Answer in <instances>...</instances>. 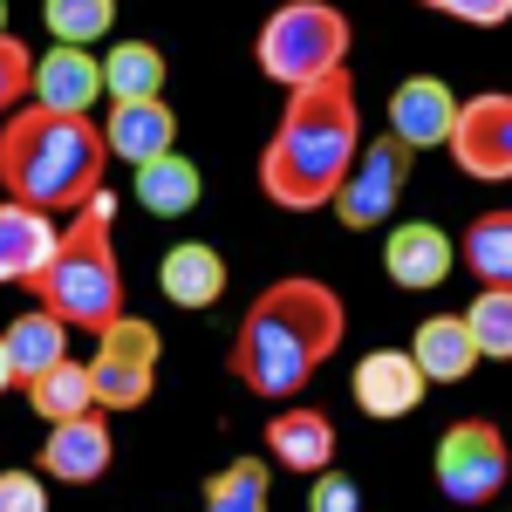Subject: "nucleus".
Masks as SVG:
<instances>
[{
    "mask_svg": "<svg viewBox=\"0 0 512 512\" xmlns=\"http://www.w3.org/2000/svg\"><path fill=\"white\" fill-rule=\"evenodd\" d=\"M89 383H96V410H144V403H151V383H158V369H144V362H117V355H96V362H89Z\"/></svg>",
    "mask_w": 512,
    "mask_h": 512,
    "instance_id": "25",
    "label": "nucleus"
},
{
    "mask_svg": "<svg viewBox=\"0 0 512 512\" xmlns=\"http://www.w3.org/2000/svg\"><path fill=\"white\" fill-rule=\"evenodd\" d=\"M465 178H512V96L485 89L458 103V130L444 144Z\"/></svg>",
    "mask_w": 512,
    "mask_h": 512,
    "instance_id": "8",
    "label": "nucleus"
},
{
    "mask_svg": "<svg viewBox=\"0 0 512 512\" xmlns=\"http://www.w3.org/2000/svg\"><path fill=\"white\" fill-rule=\"evenodd\" d=\"M342 335H349L342 294H335L328 280L287 274V280H274V287L253 294V308H246L239 328H233L226 362H233V376L253 396L287 403V396L308 390V376H315L328 355L342 349Z\"/></svg>",
    "mask_w": 512,
    "mask_h": 512,
    "instance_id": "1",
    "label": "nucleus"
},
{
    "mask_svg": "<svg viewBox=\"0 0 512 512\" xmlns=\"http://www.w3.org/2000/svg\"><path fill=\"white\" fill-rule=\"evenodd\" d=\"M465 328H472L478 355H492V362H512V287H485V294H472V308H465Z\"/></svg>",
    "mask_w": 512,
    "mask_h": 512,
    "instance_id": "27",
    "label": "nucleus"
},
{
    "mask_svg": "<svg viewBox=\"0 0 512 512\" xmlns=\"http://www.w3.org/2000/svg\"><path fill=\"white\" fill-rule=\"evenodd\" d=\"M14 383V362H7V342H0V390Z\"/></svg>",
    "mask_w": 512,
    "mask_h": 512,
    "instance_id": "33",
    "label": "nucleus"
},
{
    "mask_svg": "<svg viewBox=\"0 0 512 512\" xmlns=\"http://www.w3.org/2000/svg\"><path fill=\"white\" fill-rule=\"evenodd\" d=\"M158 287L171 308H219V294H226V253L219 246H205V239H185V246H171L158 260Z\"/></svg>",
    "mask_w": 512,
    "mask_h": 512,
    "instance_id": "15",
    "label": "nucleus"
},
{
    "mask_svg": "<svg viewBox=\"0 0 512 512\" xmlns=\"http://www.w3.org/2000/svg\"><path fill=\"white\" fill-rule=\"evenodd\" d=\"M103 151L123 164H151L164 151H178V117L164 96H144V103H110V123H103Z\"/></svg>",
    "mask_w": 512,
    "mask_h": 512,
    "instance_id": "14",
    "label": "nucleus"
},
{
    "mask_svg": "<svg viewBox=\"0 0 512 512\" xmlns=\"http://www.w3.org/2000/svg\"><path fill=\"white\" fill-rule=\"evenodd\" d=\"M260 76L280 89H308L349 62V14L335 0H280L253 35Z\"/></svg>",
    "mask_w": 512,
    "mask_h": 512,
    "instance_id": "5",
    "label": "nucleus"
},
{
    "mask_svg": "<svg viewBox=\"0 0 512 512\" xmlns=\"http://www.w3.org/2000/svg\"><path fill=\"white\" fill-rule=\"evenodd\" d=\"M48 253H55V219H41L28 205L0 198V280H21V287H28Z\"/></svg>",
    "mask_w": 512,
    "mask_h": 512,
    "instance_id": "19",
    "label": "nucleus"
},
{
    "mask_svg": "<svg viewBox=\"0 0 512 512\" xmlns=\"http://www.w3.org/2000/svg\"><path fill=\"white\" fill-rule=\"evenodd\" d=\"M28 89H35V48L21 35H0V123L28 103Z\"/></svg>",
    "mask_w": 512,
    "mask_h": 512,
    "instance_id": "28",
    "label": "nucleus"
},
{
    "mask_svg": "<svg viewBox=\"0 0 512 512\" xmlns=\"http://www.w3.org/2000/svg\"><path fill=\"white\" fill-rule=\"evenodd\" d=\"M451 267H458V246H451V233L431 226V219H410V226H390V233H383V274H390L396 287L431 294V287H444Z\"/></svg>",
    "mask_w": 512,
    "mask_h": 512,
    "instance_id": "11",
    "label": "nucleus"
},
{
    "mask_svg": "<svg viewBox=\"0 0 512 512\" xmlns=\"http://www.w3.org/2000/svg\"><path fill=\"white\" fill-rule=\"evenodd\" d=\"M512 478V458H506V437L499 424L485 417H458L451 431L437 437V492L451 506H492Z\"/></svg>",
    "mask_w": 512,
    "mask_h": 512,
    "instance_id": "7",
    "label": "nucleus"
},
{
    "mask_svg": "<svg viewBox=\"0 0 512 512\" xmlns=\"http://www.w3.org/2000/svg\"><path fill=\"white\" fill-rule=\"evenodd\" d=\"M410 144H396V137H362V151H355L349 178L335 185V219L355 226V233H376V226H390L403 192H410Z\"/></svg>",
    "mask_w": 512,
    "mask_h": 512,
    "instance_id": "6",
    "label": "nucleus"
},
{
    "mask_svg": "<svg viewBox=\"0 0 512 512\" xmlns=\"http://www.w3.org/2000/svg\"><path fill=\"white\" fill-rule=\"evenodd\" d=\"M410 362H417L424 383H465L485 355H478L465 315H431V321H417V335H410Z\"/></svg>",
    "mask_w": 512,
    "mask_h": 512,
    "instance_id": "17",
    "label": "nucleus"
},
{
    "mask_svg": "<svg viewBox=\"0 0 512 512\" xmlns=\"http://www.w3.org/2000/svg\"><path fill=\"white\" fill-rule=\"evenodd\" d=\"M0 342H7V362H14V383H35V376H48L55 362H69V328L48 315V308L14 315L7 328H0Z\"/></svg>",
    "mask_w": 512,
    "mask_h": 512,
    "instance_id": "18",
    "label": "nucleus"
},
{
    "mask_svg": "<svg viewBox=\"0 0 512 512\" xmlns=\"http://www.w3.org/2000/svg\"><path fill=\"white\" fill-rule=\"evenodd\" d=\"M28 403H35V417H48V424H69V417H89L96 410V383H89V362H55L48 376H35L28 383Z\"/></svg>",
    "mask_w": 512,
    "mask_h": 512,
    "instance_id": "23",
    "label": "nucleus"
},
{
    "mask_svg": "<svg viewBox=\"0 0 512 512\" xmlns=\"http://www.w3.org/2000/svg\"><path fill=\"white\" fill-rule=\"evenodd\" d=\"M424 376H417V362L410 349H369L355 362L349 376V396L362 403V417H376V424H396V417H410L417 403H424Z\"/></svg>",
    "mask_w": 512,
    "mask_h": 512,
    "instance_id": "10",
    "label": "nucleus"
},
{
    "mask_svg": "<svg viewBox=\"0 0 512 512\" xmlns=\"http://www.w3.org/2000/svg\"><path fill=\"white\" fill-rule=\"evenodd\" d=\"M437 14H451V21H465V28H506L512 21V0H424Z\"/></svg>",
    "mask_w": 512,
    "mask_h": 512,
    "instance_id": "31",
    "label": "nucleus"
},
{
    "mask_svg": "<svg viewBox=\"0 0 512 512\" xmlns=\"http://www.w3.org/2000/svg\"><path fill=\"white\" fill-rule=\"evenodd\" d=\"M164 48L158 41H117L103 55V89L110 103H144V96H164Z\"/></svg>",
    "mask_w": 512,
    "mask_h": 512,
    "instance_id": "22",
    "label": "nucleus"
},
{
    "mask_svg": "<svg viewBox=\"0 0 512 512\" xmlns=\"http://www.w3.org/2000/svg\"><path fill=\"white\" fill-rule=\"evenodd\" d=\"M96 355H117V362H144V369H158V328L137 315H117L103 335H96Z\"/></svg>",
    "mask_w": 512,
    "mask_h": 512,
    "instance_id": "29",
    "label": "nucleus"
},
{
    "mask_svg": "<svg viewBox=\"0 0 512 512\" xmlns=\"http://www.w3.org/2000/svg\"><path fill=\"white\" fill-rule=\"evenodd\" d=\"M458 103H465V96H451L444 76H403L396 96H390V137L410 144V151H437V144H451V130H458Z\"/></svg>",
    "mask_w": 512,
    "mask_h": 512,
    "instance_id": "9",
    "label": "nucleus"
},
{
    "mask_svg": "<svg viewBox=\"0 0 512 512\" xmlns=\"http://www.w3.org/2000/svg\"><path fill=\"white\" fill-rule=\"evenodd\" d=\"M110 458H117V444H110V424H103V410H89V417H69V424H48V444H41V472L55 478V485H96V478L110 472Z\"/></svg>",
    "mask_w": 512,
    "mask_h": 512,
    "instance_id": "12",
    "label": "nucleus"
},
{
    "mask_svg": "<svg viewBox=\"0 0 512 512\" xmlns=\"http://www.w3.org/2000/svg\"><path fill=\"white\" fill-rule=\"evenodd\" d=\"M267 451H274L287 472L315 478L335 465V424H328V410H308V403H287L274 424H267Z\"/></svg>",
    "mask_w": 512,
    "mask_h": 512,
    "instance_id": "16",
    "label": "nucleus"
},
{
    "mask_svg": "<svg viewBox=\"0 0 512 512\" xmlns=\"http://www.w3.org/2000/svg\"><path fill=\"white\" fill-rule=\"evenodd\" d=\"M41 21H48V41H62V48H89V41L110 35L117 0H41Z\"/></svg>",
    "mask_w": 512,
    "mask_h": 512,
    "instance_id": "24",
    "label": "nucleus"
},
{
    "mask_svg": "<svg viewBox=\"0 0 512 512\" xmlns=\"http://www.w3.org/2000/svg\"><path fill=\"white\" fill-rule=\"evenodd\" d=\"M198 198H205V178H198L192 158L164 151V158L137 164V205H144V212H158V219H185Z\"/></svg>",
    "mask_w": 512,
    "mask_h": 512,
    "instance_id": "20",
    "label": "nucleus"
},
{
    "mask_svg": "<svg viewBox=\"0 0 512 512\" xmlns=\"http://www.w3.org/2000/svg\"><path fill=\"white\" fill-rule=\"evenodd\" d=\"M205 512H267V458H239L205 478Z\"/></svg>",
    "mask_w": 512,
    "mask_h": 512,
    "instance_id": "26",
    "label": "nucleus"
},
{
    "mask_svg": "<svg viewBox=\"0 0 512 512\" xmlns=\"http://www.w3.org/2000/svg\"><path fill=\"white\" fill-rule=\"evenodd\" d=\"M103 164H110V151H103L96 117H62V110L21 103L0 123V192L41 219L82 212L103 192Z\"/></svg>",
    "mask_w": 512,
    "mask_h": 512,
    "instance_id": "3",
    "label": "nucleus"
},
{
    "mask_svg": "<svg viewBox=\"0 0 512 512\" xmlns=\"http://www.w3.org/2000/svg\"><path fill=\"white\" fill-rule=\"evenodd\" d=\"M0 512H48L41 472H0Z\"/></svg>",
    "mask_w": 512,
    "mask_h": 512,
    "instance_id": "32",
    "label": "nucleus"
},
{
    "mask_svg": "<svg viewBox=\"0 0 512 512\" xmlns=\"http://www.w3.org/2000/svg\"><path fill=\"white\" fill-rule=\"evenodd\" d=\"M110 226H117V198L96 192L82 212H69V226L55 233V253L28 280L35 308H48L62 328L103 335L123 315V267H117V246H110Z\"/></svg>",
    "mask_w": 512,
    "mask_h": 512,
    "instance_id": "4",
    "label": "nucleus"
},
{
    "mask_svg": "<svg viewBox=\"0 0 512 512\" xmlns=\"http://www.w3.org/2000/svg\"><path fill=\"white\" fill-rule=\"evenodd\" d=\"M103 96V62L89 55V48H48L35 55V89H28V103L41 110H62V117H89V103Z\"/></svg>",
    "mask_w": 512,
    "mask_h": 512,
    "instance_id": "13",
    "label": "nucleus"
},
{
    "mask_svg": "<svg viewBox=\"0 0 512 512\" xmlns=\"http://www.w3.org/2000/svg\"><path fill=\"white\" fill-rule=\"evenodd\" d=\"M308 512H362V485L349 472H315V492H308Z\"/></svg>",
    "mask_w": 512,
    "mask_h": 512,
    "instance_id": "30",
    "label": "nucleus"
},
{
    "mask_svg": "<svg viewBox=\"0 0 512 512\" xmlns=\"http://www.w3.org/2000/svg\"><path fill=\"white\" fill-rule=\"evenodd\" d=\"M0 35H7V0H0Z\"/></svg>",
    "mask_w": 512,
    "mask_h": 512,
    "instance_id": "34",
    "label": "nucleus"
},
{
    "mask_svg": "<svg viewBox=\"0 0 512 512\" xmlns=\"http://www.w3.org/2000/svg\"><path fill=\"white\" fill-rule=\"evenodd\" d=\"M355 151H362V103H355V76L335 69L308 89H287V110L260 151V192L280 212H321L349 178Z\"/></svg>",
    "mask_w": 512,
    "mask_h": 512,
    "instance_id": "2",
    "label": "nucleus"
},
{
    "mask_svg": "<svg viewBox=\"0 0 512 512\" xmlns=\"http://www.w3.org/2000/svg\"><path fill=\"white\" fill-rule=\"evenodd\" d=\"M458 260L478 274V287H512V205L478 212L458 239Z\"/></svg>",
    "mask_w": 512,
    "mask_h": 512,
    "instance_id": "21",
    "label": "nucleus"
}]
</instances>
